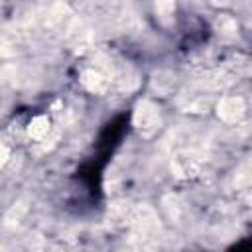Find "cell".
I'll list each match as a JSON object with an SVG mask.
<instances>
[{
	"label": "cell",
	"instance_id": "obj_1",
	"mask_svg": "<svg viewBox=\"0 0 252 252\" xmlns=\"http://www.w3.org/2000/svg\"><path fill=\"white\" fill-rule=\"evenodd\" d=\"M159 124V112L156 108V104H152L150 100H140L136 110H134V126L140 134L150 136L158 130Z\"/></svg>",
	"mask_w": 252,
	"mask_h": 252
},
{
	"label": "cell",
	"instance_id": "obj_2",
	"mask_svg": "<svg viewBox=\"0 0 252 252\" xmlns=\"http://www.w3.org/2000/svg\"><path fill=\"white\" fill-rule=\"evenodd\" d=\"M217 114L222 122H236L244 114V100L240 96H222L217 104Z\"/></svg>",
	"mask_w": 252,
	"mask_h": 252
},
{
	"label": "cell",
	"instance_id": "obj_3",
	"mask_svg": "<svg viewBox=\"0 0 252 252\" xmlns=\"http://www.w3.org/2000/svg\"><path fill=\"white\" fill-rule=\"evenodd\" d=\"M81 85L91 93H102L108 85L106 77L96 69H87L81 73Z\"/></svg>",
	"mask_w": 252,
	"mask_h": 252
},
{
	"label": "cell",
	"instance_id": "obj_4",
	"mask_svg": "<svg viewBox=\"0 0 252 252\" xmlns=\"http://www.w3.org/2000/svg\"><path fill=\"white\" fill-rule=\"evenodd\" d=\"M49 130H51V122L47 114H37L28 124V136L32 140H43L49 134Z\"/></svg>",
	"mask_w": 252,
	"mask_h": 252
},
{
	"label": "cell",
	"instance_id": "obj_5",
	"mask_svg": "<svg viewBox=\"0 0 252 252\" xmlns=\"http://www.w3.org/2000/svg\"><path fill=\"white\" fill-rule=\"evenodd\" d=\"M8 158H10V152H8V148L0 142V169L6 165V161H8Z\"/></svg>",
	"mask_w": 252,
	"mask_h": 252
}]
</instances>
